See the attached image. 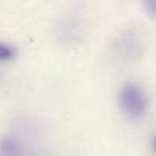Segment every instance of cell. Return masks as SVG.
Masks as SVG:
<instances>
[{"label": "cell", "mask_w": 156, "mask_h": 156, "mask_svg": "<svg viewBox=\"0 0 156 156\" xmlns=\"http://www.w3.org/2000/svg\"><path fill=\"white\" fill-rule=\"evenodd\" d=\"M119 104L123 111L133 119L140 118L147 107V100L142 91L135 85H126L119 93Z\"/></svg>", "instance_id": "obj_1"}, {"label": "cell", "mask_w": 156, "mask_h": 156, "mask_svg": "<svg viewBox=\"0 0 156 156\" xmlns=\"http://www.w3.org/2000/svg\"><path fill=\"white\" fill-rule=\"evenodd\" d=\"M23 153V147L20 140L12 136L0 138V156H17Z\"/></svg>", "instance_id": "obj_2"}, {"label": "cell", "mask_w": 156, "mask_h": 156, "mask_svg": "<svg viewBox=\"0 0 156 156\" xmlns=\"http://www.w3.org/2000/svg\"><path fill=\"white\" fill-rule=\"evenodd\" d=\"M17 156H22V154H20V155H17Z\"/></svg>", "instance_id": "obj_6"}, {"label": "cell", "mask_w": 156, "mask_h": 156, "mask_svg": "<svg viewBox=\"0 0 156 156\" xmlns=\"http://www.w3.org/2000/svg\"><path fill=\"white\" fill-rule=\"evenodd\" d=\"M154 148H155V151H156V140H155V142H154Z\"/></svg>", "instance_id": "obj_5"}, {"label": "cell", "mask_w": 156, "mask_h": 156, "mask_svg": "<svg viewBox=\"0 0 156 156\" xmlns=\"http://www.w3.org/2000/svg\"><path fill=\"white\" fill-rule=\"evenodd\" d=\"M17 50L13 45L0 41V62H9L15 59Z\"/></svg>", "instance_id": "obj_3"}, {"label": "cell", "mask_w": 156, "mask_h": 156, "mask_svg": "<svg viewBox=\"0 0 156 156\" xmlns=\"http://www.w3.org/2000/svg\"><path fill=\"white\" fill-rule=\"evenodd\" d=\"M146 13L151 19H156V0H144Z\"/></svg>", "instance_id": "obj_4"}]
</instances>
